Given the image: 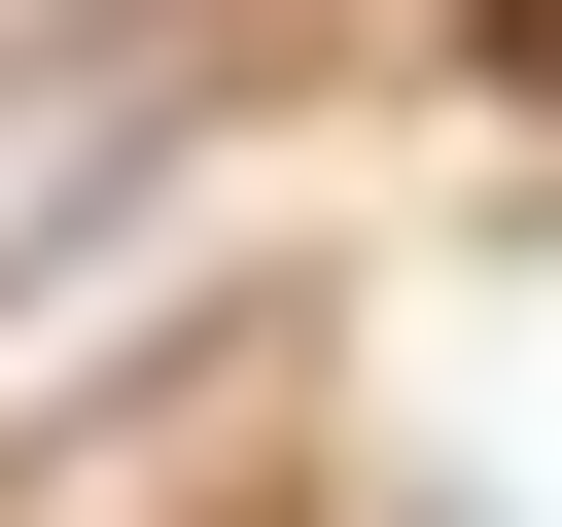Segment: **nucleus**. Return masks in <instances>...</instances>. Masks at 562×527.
<instances>
[{"mask_svg": "<svg viewBox=\"0 0 562 527\" xmlns=\"http://www.w3.org/2000/svg\"><path fill=\"white\" fill-rule=\"evenodd\" d=\"M176 141H211V35H176V0H140V35H70V70H0V246H70V211H140Z\"/></svg>", "mask_w": 562, "mask_h": 527, "instance_id": "obj_1", "label": "nucleus"}]
</instances>
